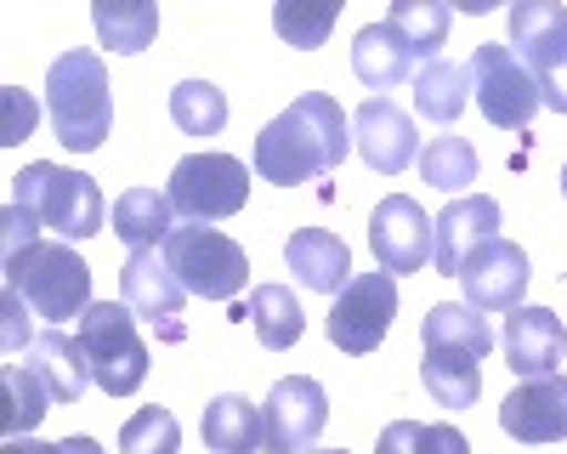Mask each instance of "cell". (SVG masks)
<instances>
[{"label":"cell","mask_w":567,"mask_h":454,"mask_svg":"<svg viewBox=\"0 0 567 454\" xmlns=\"http://www.w3.org/2000/svg\"><path fill=\"white\" fill-rule=\"evenodd\" d=\"M352 148V125L329 91H301L278 120L256 136V176L272 188H296V182L329 176Z\"/></svg>","instance_id":"obj_1"},{"label":"cell","mask_w":567,"mask_h":454,"mask_svg":"<svg viewBox=\"0 0 567 454\" xmlns=\"http://www.w3.org/2000/svg\"><path fill=\"white\" fill-rule=\"evenodd\" d=\"M45 109H52V131L69 154H97L114 125L109 63L97 52H63L45 74Z\"/></svg>","instance_id":"obj_2"},{"label":"cell","mask_w":567,"mask_h":454,"mask_svg":"<svg viewBox=\"0 0 567 454\" xmlns=\"http://www.w3.org/2000/svg\"><path fill=\"white\" fill-rule=\"evenodd\" d=\"M12 205L34 210L40 227H52L63 245H80V239H97L103 221H109V205L97 194V182L85 171H69V165H52V159H34L12 176Z\"/></svg>","instance_id":"obj_3"},{"label":"cell","mask_w":567,"mask_h":454,"mask_svg":"<svg viewBox=\"0 0 567 454\" xmlns=\"http://www.w3.org/2000/svg\"><path fill=\"white\" fill-rule=\"evenodd\" d=\"M0 261H7V290H18L29 301V312L52 318V324H63V318H85V307H91V267L63 239H34L23 250H7Z\"/></svg>","instance_id":"obj_4"},{"label":"cell","mask_w":567,"mask_h":454,"mask_svg":"<svg viewBox=\"0 0 567 454\" xmlns=\"http://www.w3.org/2000/svg\"><path fill=\"white\" fill-rule=\"evenodd\" d=\"M80 347L91 358V381L109 398H131L148 381V347L136 336V312L125 301H91L80 318Z\"/></svg>","instance_id":"obj_5"},{"label":"cell","mask_w":567,"mask_h":454,"mask_svg":"<svg viewBox=\"0 0 567 454\" xmlns=\"http://www.w3.org/2000/svg\"><path fill=\"white\" fill-rule=\"evenodd\" d=\"M165 261L176 272V285L187 296H205V301H233L250 285V256L245 245H233L216 227H176L165 239Z\"/></svg>","instance_id":"obj_6"},{"label":"cell","mask_w":567,"mask_h":454,"mask_svg":"<svg viewBox=\"0 0 567 454\" xmlns=\"http://www.w3.org/2000/svg\"><path fill=\"white\" fill-rule=\"evenodd\" d=\"M511 52L539 85V103L567 114V7L556 0H516L511 7Z\"/></svg>","instance_id":"obj_7"},{"label":"cell","mask_w":567,"mask_h":454,"mask_svg":"<svg viewBox=\"0 0 567 454\" xmlns=\"http://www.w3.org/2000/svg\"><path fill=\"white\" fill-rule=\"evenodd\" d=\"M165 194H171L176 216H187L194 227L227 221L250 199V165L233 154H187V159H176Z\"/></svg>","instance_id":"obj_8"},{"label":"cell","mask_w":567,"mask_h":454,"mask_svg":"<svg viewBox=\"0 0 567 454\" xmlns=\"http://www.w3.org/2000/svg\"><path fill=\"white\" fill-rule=\"evenodd\" d=\"M465 69H471V91H477V109H483L488 125H499V131H528V120L545 109L534 74L523 69V58H516L511 45H499V40L477 45V58H471Z\"/></svg>","instance_id":"obj_9"},{"label":"cell","mask_w":567,"mask_h":454,"mask_svg":"<svg viewBox=\"0 0 567 454\" xmlns=\"http://www.w3.org/2000/svg\"><path fill=\"white\" fill-rule=\"evenodd\" d=\"M398 318V279L392 272H352V285L336 296V307H329V341H336L341 352L363 358L386 341Z\"/></svg>","instance_id":"obj_10"},{"label":"cell","mask_w":567,"mask_h":454,"mask_svg":"<svg viewBox=\"0 0 567 454\" xmlns=\"http://www.w3.org/2000/svg\"><path fill=\"white\" fill-rule=\"evenodd\" d=\"M329 426V392L312 375H284L261 403V454H312Z\"/></svg>","instance_id":"obj_11"},{"label":"cell","mask_w":567,"mask_h":454,"mask_svg":"<svg viewBox=\"0 0 567 454\" xmlns=\"http://www.w3.org/2000/svg\"><path fill=\"white\" fill-rule=\"evenodd\" d=\"M534 279V267H528V250L523 245H511V239H488L465 256L460 267V290H465V307H477V312H511V307H523V290Z\"/></svg>","instance_id":"obj_12"},{"label":"cell","mask_w":567,"mask_h":454,"mask_svg":"<svg viewBox=\"0 0 567 454\" xmlns=\"http://www.w3.org/2000/svg\"><path fill=\"white\" fill-rule=\"evenodd\" d=\"M369 250L374 261H381V272H420L425 261H432V221H425V210L409 199V194H392L374 205L369 216Z\"/></svg>","instance_id":"obj_13"},{"label":"cell","mask_w":567,"mask_h":454,"mask_svg":"<svg viewBox=\"0 0 567 454\" xmlns=\"http://www.w3.org/2000/svg\"><path fill=\"white\" fill-rule=\"evenodd\" d=\"M120 301H125L136 318L159 324L171 341H182L176 312H182L187 290L176 285V272H171L165 250H131V256H125V267H120Z\"/></svg>","instance_id":"obj_14"},{"label":"cell","mask_w":567,"mask_h":454,"mask_svg":"<svg viewBox=\"0 0 567 454\" xmlns=\"http://www.w3.org/2000/svg\"><path fill=\"white\" fill-rule=\"evenodd\" d=\"M499 239V205L488 194H471V199H454L437 210L432 221V272H443V279H460L465 256Z\"/></svg>","instance_id":"obj_15"},{"label":"cell","mask_w":567,"mask_h":454,"mask_svg":"<svg viewBox=\"0 0 567 454\" xmlns=\"http://www.w3.org/2000/svg\"><path fill=\"white\" fill-rule=\"evenodd\" d=\"M505 358L516 381H539V375H556V363L567 358V330L550 307H511L505 318Z\"/></svg>","instance_id":"obj_16"},{"label":"cell","mask_w":567,"mask_h":454,"mask_svg":"<svg viewBox=\"0 0 567 454\" xmlns=\"http://www.w3.org/2000/svg\"><path fill=\"white\" fill-rule=\"evenodd\" d=\"M352 131H358V154H363V165H369V171H381V176H398V171H409V165L420 159L414 120H409L398 103H386V97H369V103L358 109Z\"/></svg>","instance_id":"obj_17"},{"label":"cell","mask_w":567,"mask_h":454,"mask_svg":"<svg viewBox=\"0 0 567 454\" xmlns=\"http://www.w3.org/2000/svg\"><path fill=\"white\" fill-rule=\"evenodd\" d=\"M499 426L516 443H561L567 437V375L523 381L499 403Z\"/></svg>","instance_id":"obj_18"},{"label":"cell","mask_w":567,"mask_h":454,"mask_svg":"<svg viewBox=\"0 0 567 454\" xmlns=\"http://www.w3.org/2000/svg\"><path fill=\"white\" fill-rule=\"evenodd\" d=\"M284 261L301 279V290H318V296H341L352 285V250L347 239H336L329 227H296L290 245H284Z\"/></svg>","instance_id":"obj_19"},{"label":"cell","mask_w":567,"mask_h":454,"mask_svg":"<svg viewBox=\"0 0 567 454\" xmlns=\"http://www.w3.org/2000/svg\"><path fill=\"white\" fill-rule=\"evenodd\" d=\"M29 370L45 381L52 403H74V398L91 386V358H85L80 336H69V330H45V336H34V347H29Z\"/></svg>","instance_id":"obj_20"},{"label":"cell","mask_w":567,"mask_h":454,"mask_svg":"<svg viewBox=\"0 0 567 454\" xmlns=\"http://www.w3.org/2000/svg\"><path fill=\"white\" fill-rule=\"evenodd\" d=\"M199 437L210 454H261V403H250L239 392L210 398L199 415Z\"/></svg>","instance_id":"obj_21"},{"label":"cell","mask_w":567,"mask_h":454,"mask_svg":"<svg viewBox=\"0 0 567 454\" xmlns=\"http://www.w3.org/2000/svg\"><path fill=\"white\" fill-rule=\"evenodd\" d=\"M352 74H358L369 91H392V85H403V80L414 74V52L403 45V34H398L392 23H369V29H358V40H352Z\"/></svg>","instance_id":"obj_22"},{"label":"cell","mask_w":567,"mask_h":454,"mask_svg":"<svg viewBox=\"0 0 567 454\" xmlns=\"http://www.w3.org/2000/svg\"><path fill=\"white\" fill-rule=\"evenodd\" d=\"M114 234L131 250H165V239L176 234V205L159 188H125L114 199Z\"/></svg>","instance_id":"obj_23"},{"label":"cell","mask_w":567,"mask_h":454,"mask_svg":"<svg viewBox=\"0 0 567 454\" xmlns=\"http://www.w3.org/2000/svg\"><path fill=\"white\" fill-rule=\"evenodd\" d=\"M420 381L443 409H471L483 392V358L477 352H460V347H425L420 363Z\"/></svg>","instance_id":"obj_24"},{"label":"cell","mask_w":567,"mask_h":454,"mask_svg":"<svg viewBox=\"0 0 567 454\" xmlns=\"http://www.w3.org/2000/svg\"><path fill=\"white\" fill-rule=\"evenodd\" d=\"M91 23H97V40L109 52L136 58V52H148L154 34H159V7H148V0H97Z\"/></svg>","instance_id":"obj_25"},{"label":"cell","mask_w":567,"mask_h":454,"mask_svg":"<svg viewBox=\"0 0 567 454\" xmlns=\"http://www.w3.org/2000/svg\"><path fill=\"white\" fill-rule=\"evenodd\" d=\"M245 318H250V330H256V341H261L267 352L296 347L301 330H307V312H301V301H296L290 285H256Z\"/></svg>","instance_id":"obj_26"},{"label":"cell","mask_w":567,"mask_h":454,"mask_svg":"<svg viewBox=\"0 0 567 454\" xmlns=\"http://www.w3.org/2000/svg\"><path fill=\"white\" fill-rule=\"evenodd\" d=\"M420 341L425 347H460V352L488 358L494 352V324H488L477 307H465V301H437V307H425V318H420Z\"/></svg>","instance_id":"obj_27"},{"label":"cell","mask_w":567,"mask_h":454,"mask_svg":"<svg viewBox=\"0 0 567 454\" xmlns=\"http://www.w3.org/2000/svg\"><path fill=\"white\" fill-rule=\"evenodd\" d=\"M465 103H471V69L437 58V63H425L414 74V109L432 125H454L465 114Z\"/></svg>","instance_id":"obj_28"},{"label":"cell","mask_w":567,"mask_h":454,"mask_svg":"<svg viewBox=\"0 0 567 454\" xmlns=\"http://www.w3.org/2000/svg\"><path fill=\"white\" fill-rule=\"evenodd\" d=\"M386 23L403 34V45H409L414 58L437 63V52H443V40H449L454 12L443 7V0H398V7L386 12Z\"/></svg>","instance_id":"obj_29"},{"label":"cell","mask_w":567,"mask_h":454,"mask_svg":"<svg viewBox=\"0 0 567 454\" xmlns=\"http://www.w3.org/2000/svg\"><path fill=\"white\" fill-rule=\"evenodd\" d=\"M420 176L443 194L477 188V148H471L465 136H432V143L420 148Z\"/></svg>","instance_id":"obj_30"},{"label":"cell","mask_w":567,"mask_h":454,"mask_svg":"<svg viewBox=\"0 0 567 454\" xmlns=\"http://www.w3.org/2000/svg\"><path fill=\"white\" fill-rule=\"evenodd\" d=\"M171 120H176V131H187V136H221V125H227L221 85H210V80H182V85L171 91Z\"/></svg>","instance_id":"obj_31"},{"label":"cell","mask_w":567,"mask_h":454,"mask_svg":"<svg viewBox=\"0 0 567 454\" xmlns=\"http://www.w3.org/2000/svg\"><path fill=\"white\" fill-rule=\"evenodd\" d=\"M0 386H7V437H29L40 421H45V403H52V392H45V381L29 370V363H7V375H0Z\"/></svg>","instance_id":"obj_32"},{"label":"cell","mask_w":567,"mask_h":454,"mask_svg":"<svg viewBox=\"0 0 567 454\" xmlns=\"http://www.w3.org/2000/svg\"><path fill=\"white\" fill-rule=\"evenodd\" d=\"M374 454H471L460 426H425V421H392L374 443Z\"/></svg>","instance_id":"obj_33"},{"label":"cell","mask_w":567,"mask_h":454,"mask_svg":"<svg viewBox=\"0 0 567 454\" xmlns=\"http://www.w3.org/2000/svg\"><path fill=\"white\" fill-rule=\"evenodd\" d=\"M336 18H341L336 0H318V7H307V0H278L272 29H278V40H290V45H301V52H312V45L329 40Z\"/></svg>","instance_id":"obj_34"},{"label":"cell","mask_w":567,"mask_h":454,"mask_svg":"<svg viewBox=\"0 0 567 454\" xmlns=\"http://www.w3.org/2000/svg\"><path fill=\"white\" fill-rule=\"evenodd\" d=\"M176 448H182V426L159 403L136 409V415L125 421V432H120V454H176Z\"/></svg>","instance_id":"obj_35"},{"label":"cell","mask_w":567,"mask_h":454,"mask_svg":"<svg viewBox=\"0 0 567 454\" xmlns=\"http://www.w3.org/2000/svg\"><path fill=\"white\" fill-rule=\"evenodd\" d=\"M34 120H40V109H34L29 91L23 85H0V143L18 148L23 136L34 131Z\"/></svg>","instance_id":"obj_36"},{"label":"cell","mask_w":567,"mask_h":454,"mask_svg":"<svg viewBox=\"0 0 567 454\" xmlns=\"http://www.w3.org/2000/svg\"><path fill=\"white\" fill-rule=\"evenodd\" d=\"M0 312H7V324H0V341H7V352H29L34 341H29V301L18 296V290H7V296H0Z\"/></svg>","instance_id":"obj_37"},{"label":"cell","mask_w":567,"mask_h":454,"mask_svg":"<svg viewBox=\"0 0 567 454\" xmlns=\"http://www.w3.org/2000/svg\"><path fill=\"white\" fill-rule=\"evenodd\" d=\"M0 454H58V443H40V437H7Z\"/></svg>","instance_id":"obj_38"},{"label":"cell","mask_w":567,"mask_h":454,"mask_svg":"<svg viewBox=\"0 0 567 454\" xmlns=\"http://www.w3.org/2000/svg\"><path fill=\"white\" fill-rule=\"evenodd\" d=\"M58 454H103V443H97V437H63Z\"/></svg>","instance_id":"obj_39"},{"label":"cell","mask_w":567,"mask_h":454,"mask_svg":"<svg viewBox=\"0 0 567 454\" xmlns=\"http://www.w3.org/2000/svg\"><path fill=\"white\" fill-rule=\"evenodd\" d=\"M312 454H347V448H312Z\"/></svg>","instance_id":"obj_40"},{"label":"cell","mask_w":567,"mask_h":454,"mask_svg":"<svg viewBox=\"0 0 567 454\" xmlns=\"http://www.w3.org/2000/svg\"><path fill=\"white\" fill-rule=\"evenodd\" d=\"M561 199H567V165H561Z\"/></svg>","instance_id":"obj_41"}]
</instances>
